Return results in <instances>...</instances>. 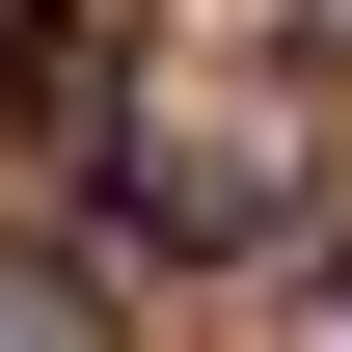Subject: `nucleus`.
<instances>
[{
  "instance_id": "obj_1",
  "label": "nucleus",
  "mask_w": 352,
  "mask_h": 352,
  "mask_svg": "<svg viewBox=\"0 0 352 352\" xmlns=\"http://www.w3.org/2000/svg\"><path fill=\"white\" fill-rule=\"evenodd\" d=\"M0 352H82V325H54V298H28V271H0Z\"/></svg>"
}]
</instances>
